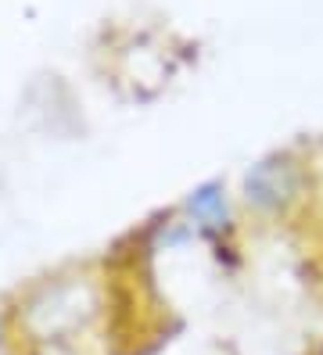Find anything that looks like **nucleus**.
Returning a JSON list of instances; mask_svg holds the SVG:
<instances>
[{
	"instance_id": "obj_2",
	"label": "nucleus",
	"mask_w": 323,
	"mask_h": 355,
	"mask_svg": "<svg viewBox=\"0 0 323 355\" xmlns=\"http://www.w3.org/2000/svg\"><path fill=\"white\" fill-rule=\"evenodd\" d=\"M187 208L201 226H212V230L223 226L226 223V191H223V183H201L198 191H190Z\"/></svg>"
},
{
	"instance_id": "obj_1",
	"label": "nucleus",
	"mask_w": 323,
	"mask_h": 355,
	"mask_svg": "<svg viewBox=\"0 0 323 355\" xmlns=\"http://www.w3.org/2000/svg\"><path fill=\"white\" fill-rule=\"evenodd\" d=\"M298 183H301V173L288 155L263 158L245 173V201L263 208V212H276L298 194Z\"/></svg>"
}]
</instances>
